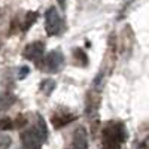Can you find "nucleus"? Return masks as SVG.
<instances>
[{"mask_svg": "<svg viewBox=\"0 0 149 149\" xmlns=\"http://www.w3.org/2000/svg\"><path fill=\"white\" fill-rule=\"evenodd\" d=\"M127 137L122 124H110L103 130V149H121Z\"/></svg>", "mask_w": 149, "mask_h": 149, "instance_id": "f257e3e1", "label": "nucleus"}, {"mask_svg": "<svg viewBox=\"0 0 149 149\" xmlns=\"http://www.w3.org/2000/svg\"><path fill=\"white\" fill-rule=\"evenodd\" d=\"M29 74V67H26V66H22L21 69H19V72H18V78L19 79H24Z\"/></svg>", "mask_w": 149, "mask_h": 149, "instance_id": "dca6fc26", "label": "nucleus"}, {"mask_svg": "<svg viewBox=\"0 0 149 149\" xmlns=\"http://www.w3.org/2000/svg\"><path fill=\"white\" fill-rule=\"evenodd\" d=\"M142 149H148V142H143V145H142Z\"/></svg>", "mask_w": 149, "mask_h": 149, "instance_id": "a211bd4d", "label": "nucleus"}, {"mask_svg": "<svg viewBox=\"0 0 149 149\" xmlns=\"http://www.w3.org/2000/svg\"><path fill=\"white\" fill-rule=\"evenodd\" d=\"M43 51H45V46L42 42H33L29 46H26V49H24V57L27 60H31V61H37L40 57H43Z\"/></svg>", "mask_w": 149, "mask_h": 149, "instance_id": "20e7f679", "label": "nucleus"}, {"mask_svg": "<svg viewBox=\"0 0 149 149\" xmlns=\"http://www.w3.org/2000/svg\"><path fill=\"white\" fill-rule=\"evenodd\" d=\"M69 149H88V136L85 128H78L73 133V142Z\"/></svg>", "mask_w": 149, "mask_h": 149, "instance_id": "39448f33", "label": "nucleus"}, {"mask_svg": "<svg viewBox=\"0 0 149 149\" xmlns=\"http://www.w3.org/2000/svg\"><path fill=\"white\" fill-rule=\"evenodd\" d=\"M74 57H76L78 61H81L82 66L88 64V57H86V54L82 51V49H74Z\"/></svg>", "mask_w": 149, "mask_h": 149, "instance_id": "f8f14e48", "label": "nucleus"}, {"mask_svg": "<svg viewBox=\"0 0 149 149\" xmlns=\"http://www.w3.org/2000/svg\"><path fill=\"white\" fill-rule=\"evenodd\" d=\"M45 19H46V33L48 36H54L60 31L61 29V18L58 15V12L55 10V8H49L46 10V15H45Z\"/></svg>", "mask_w": 149, "mask_h": 149, "instance_id": "f03ea898", "label": "nucleus"}, {"mask_svg": "<svg viewBox=\"0 0 149 149\" xmlns=\"http://www.w3.org/2000/svg\"><path fill=\"white\" fill-rule=\"evenodd\" d=\"M33 130L39 134V137L42 139V142L46 140V137H48V130H46V125H45V121H43V118H42L40 115H37V125H36V128H33Z\"/></svg>", "mask_w": 149, "mask_h": 149, "instance_id": "6e6552de", "label": "nucleus"}, {"mask_svg": "<svg viewBox=\"0 0 149 149\" xmlns=\"http://www.w3.org/2000/svg\"><path fill=\"white\" fill-rule=\"evenodd\" d=\"M37 12H29V14L26 15V24H24V30H27V29H30L33 24L36 22V19H37Z\"/></svg>", "mask_w": 149, "mask_h": 149, "instance_id": "9b49d317", "label": "nucleus"}, {"mask_svg": "<svg viewBox=\"0 0 149 149\" xmlns=\"http://www.w3.org/2000/svg\"><path fill=\"white\" fill-rule=\"evenodd\" d=\"M12 128H14V122H12V119H9V118L0 119V130L6 131V130H12Z\"/></svg>", "mask_w": 149, "mask_h": 149, "instance_id": "ddd939ff", "label": "nucleus"}, {"mask_svg": "<svg viewBox=\"0 0 149 149\" xmlns=\"http://www.w3.org/2000/svg\"><path fill=\"white\" fill-rule=\"evenodd\" d=\"M14 102H15V97L12 94H3L0 97V107H9Z\"/></svg>", "mask_w": 149, "mask_h": 149, "instance_id": "9d476101", "label": "nucleus"}, {"mask_svg": "<svg viewBox=\"0 0 149 149\" xmlns=\"http://www.w3.org/2000/svg\"><path fill=\"white\" fill-rule=\"evenodd\" d=\"M26 124H27V118L26 116H24V115H18L17 116V121H15V125L17 127H24V125H26Z\"/></svg>", "mask_w": 149, "mask_h": 149, "instance_id": "2eb2a0df", "label": "nucleus"}, {"mask_svg": "<svg viewBox=\"0 0 149 149\" xmlns=\"http://www.w3.org/2000/svg\"><path fill=\"white\" fill-rule=\"evenodd\" d=\"M10 143H12V140L9 136H2L0 137V149H8L10 146Z\"/></svg>", "mask_w": 149, "mask_h": 149, "instance_id": "4468645a", "label": "nucleus"}, {"mask_svg": "<svg viewBox=\"0 0 149 149\" xmlns=\"http://www.w3.org/2000/svg\"><path fill=\"white\" fill-rule=\"evenodd\" d=\"M64 61V57L60 51H51L46 57V66L49 72H57Z\"/></svg>", "mask_w": 149, "mask_h": 149, "instance_id": "423d86ee", "label": "nucleus"}, {"mask_svg": "<svg viewBox=\"0 0 149 149\" xmlns=\"http://www.w3.org/2000/svg\"><path fill=\"white\" fill-rule=\"evenodd\" d=\"M58 3H60L61 8H64V6H66V0H58Z\"/></svg>", "mask_w": 149, "mask_h": 149, "instance_id": "f3484780", "label": "nucleus"}, {"mask_svg": "<svg viewBox=\"0 0 149 149\" xmlns=\"http://www.w3.org/2000/svg\"><path fill=\"white\" fill-rule=\"evenodd\" d=\"M73 119H74V115H70V113H55L51 118V122L55 128H61V127H64L66 124L72 122Z\"/></svg>", "mask_w": 149, "mask_h": 149, "instance_id": "0eeeda50", "label": "nucleus"}, {"mask_svg": "<svg viewBox=\"0 0 149 149\" xmlns=\"http://www.w3.org/2000/svg\"><path fill=\"white\" fill-rule=\"evenodd\" d=\"M21 139H22L24 149H40L42 139L39 137V134H37L34 130H29L26 133H22Z\"/></svg>", "mask_w": 149, "mask_h": 149, "instance_id": "7ed1b4c3", "label": "nucleus"}, {"mask_svg": "<svg viewBox=\"0 0 149 149\" xmlns=\"http://www.w3.org/2000/svg\"><path fill=\"white\" fill-rule=\"evenodd\" d=\"M54 88H55V81H52V79H46V81H43L42 85H40L42 93H45L46 95L51 94V93L54 91Z\"/></svg>", "mask_w": 149, "mask_h": 149, "instance_id": "1a4fd4ad", "label": "nucleus"}]
</instances>
